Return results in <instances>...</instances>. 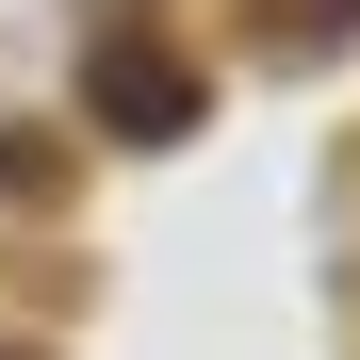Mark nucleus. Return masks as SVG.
<instances>
[{
	"label": "nucleus",
	"mask_w": 360,
	"mask_h": 360,
	"mask_svg": "<svg viewBox=\"0 0 360 360\" xmlns=\"http://www.w3.org/2000/svg\"><path fill=\"white\" fill-rule=\"evenodd\" d=\"M98 115H115L131 148H164V131H197V82L164 66V33H148V17H98Z\"/></svg>",
	"instance_id": "f257e3e1"
},
{
	"label": "nucleus",
	"mask_w": 360,
	"mask_h": 360,
	"mask_svg": "<svg viewBox=\"0 0 360 360\" xmlns=\"http://www.w3.org/2000/svg\"><path fill=\"white\" fill-rule=\"evenodd\" d=\"M246 17H262L278 49H328V33H360V0H246Z\"/></svg>",
	"instance_id": "f03ea898"
}]
</instances>
